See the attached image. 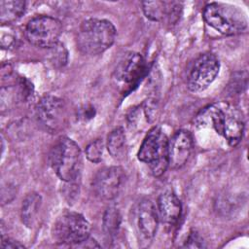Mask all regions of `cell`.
I'll return each mask as SVG.
<instances>
[{
	"label": "cell",
	"mask_w": 249,
	"mask_h": 249,
	"mask_svg": "<svg viewBox=\"0 0 249 249\" xmlns=\"http://www.w3.org/2000/svg\"><path fill=\"white\" fill-rule=\"evenodd\" d=\"M15 43V38L11 35H2V39H1V44L3 48H10L14 45Z\"/></svg>",
	"instance_id": "cell-26"
},
{
	"label": "cell",
	"mask_w": 249,
	"mask_h": 249,
	"mask_svg": "<svg viewBox=\"0 0 249 249\" xmlns=\"http://www.w3.org/2000/svg\"><path fill=\"white\" fill-rule=\"evenodd\" d=\"M184 246L188 248H202L204 247V241L197 231H191L186 238Z\"/></svg>",
	"instance_id": "cell-23"
},
{
	"label": "cell",
	"mask_w": 249,
	"mask_h": 249,
	"mask_svg": "<svg viewBox=\"0 0 249 249\" xmlns=\"http://www.w3.org/2000/svg\"><path fill=\"white\" fill-rule=\"evenodd\" d=\"M107 150L116 160H122L126 155V142L124 128H114L107 138Z\"/></svg>",
	"instance_id": "cell-17"
},
{
	"label": "cell",
	"mask_w": 249,
	"mask_h": 249,
	"mask_svg": "<svg viewBox=\"0 0 249 249\" xmlns=\"http://www.w3.org/2000/svg\"><path fill=\"white\" fill-rule=\"evenodd\" d=\"M146 67L144 57L138 53L131 52L120 61L116 69V77L125 84H135L145 75Z\"/></svg>",
	"instance_id": "cell-12"
},
{
	"label": "cell",
	"mask_w": 249,
	"mask_h": 249,
	"mask_svg": "<svg viewBox=\"0 0 249 249\" xmlns=\"http://www.w3.org/2000/svg\"><path fill=\"white\" fill-rule=\"evenodd\" d=\"M1 247L2 248H11V249H14V248H23L24 246L22 244H20L19 242L18 241H15L11 238H5L4 236H2V241H1Z\"/></svg>",
	"instance_id": "cell-24"
},
{
	"label": "cell",
	"mask_w": 249,
	"mask_h": 249,
	"mask_svg": "<svg viewBox=\"0 0 249 249\" xmlns=\"http://www.w3.org/2000/svg\"><path fill=\"white\" fill-rule=\"evenodd\" d=\"M103 231L107 238L113 239L120 230L121 214L115 206H109L103 215Z\"/></svg>",
	"instance_id": "cell-19"
},
{
	"label": "cell",
	"mask_w": 249,
	"mask_h": 249,
	"mask_svg": "<svg viewBox=\"0 0 249 249\" xmlns=\"http://www.w3.org/2000/svg\"><path fill=\"white\" fill-rule=\"evenodd\" d=\"M62 33L60 20L50 16H37L31 18L25 27L27 41L39 48L51 49L58 43Z\"/></svg>",
	"instance_id": "cell-7"
},
{
	"label": "cell",
	"mask_w": 249,
	"mask_h": 249,
	"mask_svg": "<svg viewBox=\"0 0 249 249\" xmlns=\"http://www.w3.org/2000/svg\"><path fill=\"white\" fill-rule=\"evenodd\" d=\"M116 28L107 19H85L77 33V46L84 54L96 55L108 50L115 42Z\"/></svg>",
	"instance_id": "cell-2"
},
{
	"label": "cell",
	"mask_w": 249,
	"mask_h": 249,
	"mask_svg": "<svg viewBox=\"0 0 249 249\" xmlns=\"http://www.w3.org/2000/svg\"><path fill=\"white\" fill-rule=\"evenodd\" d=\"M95 114V110L92 107H86L84 109H82L81 113H80V118H82L83 120H89L92 119L93 116Z\"/></svg>",
	"instance_id": "cell-25"
},
{
	"label": "cell",
	"mask_w": 249,
	"mask_h": 249,
	"mask_svg": "<svg viewBox=\"0 0 249 249\" xmlns=\"http://www.w3.org/2000/svg\"><path fill=\"white\" fill-rule=\"evenodd\" d=\"M220 70V62L213 53L200 54L190 69L187 86L193 92H199L206 89L216 79Z\"/></svg>",
	"instance_id": "cell-8"
},
{
	"label": "cell",
	"mask_w": 249,
	"mask_h": 249,
	"mask_svg": "<svg viewBox=\"0 0 249 249\" xmlns=\"http://www.w3.org/2000/svg\"><path fill=\"white\" fill-rule=\"evenodd\" d=\"M82 152L72 139L62 136L50 152V163L55 174L65 183L76 181L82 169Z\"/></svg>",
	"instance_id": "cell-3"
},
{
	"label": "cell",
	"mask_w": 249,
	"mask_h": 249,
	"mask_svg": "<svg viewBox=\"0 0 249 249\" xmlns=\"http://www.w3.org/2000/svg\"><path fill=\"white\" fill-rule=\"evenodd\" d=\"M68 53L65 47L57 43L54 47L51 48V61L56 67L64 66L67 63Z\"/></svg>",
	"instance_id": "cell-21"
},
{
	"label": "cell",
	"mask_w": 249,
	"mask_h": 249,
	"mask_svg": "<svg viewBox=\"0 0 249 249\" xmlns=\"http://www.w3.org/2000/svg\"><path fill=\"white\" fill-rule=\"evenodd\" d=\"M205 22L221 34L231 36L243 32L247 28V17L237 6L211 2L202 12Z\"/></svg>",
	"instance_id": "cell-4"
},
{
	"label": "cell",
	"mask_w": 249,
	"mask_h": 249,
	"mask_svg": "<svg viewBox=\"0 0 249 249\" xmlns=\"http://www.w3.org/2000/svg\"><path fill=\"white\" fill-rule=\"evenodd\" d=\"M90 226L86 218L74 211H64L53 225V238L60 244L79 245L89 237Z\"/></svg>",
	"instance_id": "cell-6"
},
{
	"label": "cell",
	"mask_w": 249,
	"mask_h": 249,
	"mask_svg": "<svg viewBox=\"0 0 249 249\" xmlns=\"http://www.w3.org/2000/svg\"><path fill=\"white\" fill-rule=\"evenodd\" d=\"M125 174L121 166H107L101 168L94 176L92 188L97 196L111 200L121 192Z\"/></svg>",
	"instance_id": "cell-10"
},
{
	"label": "cell",
	"mask_w": 249,
	"mask_h": 249,
	"mask_svg": "<svg viewBox=\"0 0 249 249\" xmlns=\"http://www.w3.org/2000/svg\"><path fill=\"white\" fill-rule=\"evenodd\" d=\"M159 225V213L150 199H143L137 210V227L145 240L154 238Z\"/></svg>",
	"instance_id": "cell-14"
},
{
	"label": "cell",
	"mask_w": 249,
	"mask_h": 249,
	"mask_svg": "<svg viewBox=\"0 0 249 249\" xmlns=\"http://www.w3.org/2000/svg\"><path fill=\"white\" fill-rule=\"evenodd\" d=\"M25 11L24 1H1L0 2V21L10 23L19 18Z\"/></svg>",
	"instance_id": "cell-18"
},
{
	"label": "cell",
	"mask_w": 249,
	"mask_h": 249,
	"mask_svg": "<svg viewBox=\"0 0 249 249\" xmlns=\"http://www.w3.org/2000/svg\"><path fill=\"white\" fill-rule=\"evenodd\" d=\"M159 217L164 224L174 225L179 221L182 212V205L177 196L170 192L162 193L158 199Z\"/></svg>",
	"instance_id": "cell-15"
},
{
	"label": "cell",
	"mask_w": 249,
	"mask_h": 249,
	"mask_svg": "<svg viewBox=\"0 0 249 249\" xmlns=\"http://www.w3.org/2000/svg\"><path fill=\"white\" fill-rule=\"evenodd\" d=\"M103 148L104 143L101 139H96L90 142L86 148V157L91 162H99L102 160L103 156Z\"/></svg>",
	"instance_id": "cell-20"
},
{
	"label": "cell",
	"mask_w": 249,
	"mask_h": 249,
	"mask_svg": "<svg viewBox=\"0 0 249 249\" xmlns=\"http://www.w3.org/2000/svg\"><path fill=\"white\" fill-rule=\"evenodd\" d=\"M195 124L199 127L212 126L231 147L239 144L244 131L242 112L228 102H218L206 106L196 115Z\"/></svg>",
	"instance_id": "cell-1"
},
{
	"label": "cell",
	"mask_w": 249,
	"mask_h": 249,
	"mask_svg": "<svg viewBox=\"0 0 249 249\" xmlns=\"http://www.w3.org/2000/svg\"><path fill=\"white\" fill-rule=\"evenodd\" d=\"M168 138L160 126L152 127L145 136L139 152L138 160L148 163L155 177L161 176L168 168Z\"/></svg>",
	"instance_id": "cell-5"
},
{
	"label": "cell",
	"mask_w": 249,
	"mask_h": 249,
	"mask_svg": "<svg viewBox=\"0 0 249 249\" xmlns=\"http://www.w3.org/2000/svg\"><path fill=\"white\" fill-rule=\"evenodd\" d=\"M142 9L147 18L153 21H162L165 18L170 22H176L180 18L182 6L178 2L165 1H145Z\"/></svg>",
	"instance_id": "cell-13"
},
{
	"label": "cell",
	"mask_w": 249,
	"mask_h": 249,
	"mask_svg": "<svg viewBox=\"0 0 249 249\" xmlns=\"http://www.w3.org/2000/svg\"><path fill=\"white\" fill-rule=\"evenodd\" d=\"M18 96L20 100L25 101L33 93V85L24 77H20L18 83Z\"/></svg>",
	"instance_id": "cell-22"
},
{
	"label": "cell",
	"mask_w": 249,
	"mask_h": 249,
	"mask_svg": "<svg viewBox=\"0 0 249 249\" xmlns=\"http://www.w3.org/2000/svg\"><path fill=\"white\" fill-rule=\"evenodd\" d=\"M41 203H42L41 196L37 193H30L23 199L22 205H21L20 217H21L22 223L26 227L31 228L36 222L37 215L41 207Z\"/></svg>",
	"instance_id": "cell-16"
},
{
	"label": "cell",
	"mask_w": 249,
	"mask_h": 249,
	"mask_svg": "<svg viewBox=\"0 0 249 249\" xmlns=\"http://www.w3.org/2000/svg\"><path fill=\"white\" fill-rule=\"evenodd\" d=\"M36 115L39 123L51 133L61 130L67 121V108L64 101L54 95L43 96L37 104Z\"/></svg>",
	"instance_id": "cell-9"
},
{
	"label": "cell",
	"mask_w": 249,
	"mask_h": 249,
	"mask_svg": "<svg viewBox=\"0 0 249 249\" xmlns=\"http://www.w3.org/2000/svg\"><path fill=\"white\" fill-rule=\"evenodd\" d=\"M193 144L194 140L190 131L185 129L176 131L167 143L168 167L178 169L185 165L191 156Z\"/></svg>",
	"instance_id": "cell-11"
}]
</instances>
